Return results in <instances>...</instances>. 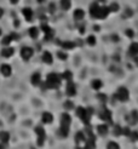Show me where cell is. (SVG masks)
Listing matches in <instances>:
<instances>
[{"mask_svg": "<svg viewBox=\"0 0 138 149\" xmlns=\"http://www.w3.org/2000/svg\"><path fill=\"white\" fill-rule=\"evenodd\" d=\"M61 7L63 10H69L70 9V0H61Z\"/></svg>", "mask_w": 138, "mask_h": 149, "instance_id": "25", "label": "cell"}, {"mask_svg": "<svg viewBox=\"0 0 138 149\" xmlns=\"http://www.w3.org/2000/svg\"><path fill=\"white\" fill-rule=\"evenodd\" d=\"M84 16H85L84 10L78 9V10H75V11H74V18L76 19V21H81V19L84 18Z\"/></svg>", "mask_w": 138, "mask_h": 149, "instance_id": "14", "label": "cell"}, {"mask_svg": "<svg viewBox=\"0 0 138 149\" xmlns=\"http://www.w3.org/2000/svg\"><path fill=\"white\" fill-rule=\"evenodd\" d=\"M97 130H98V133L101 136H105L107 133H108V126L107 125H99L97 127Z\"/></svg>", "mask_w": 138, "mask_h": 149, "instance_id": "21", "label": "cell"}, {"mask_svg": "<svg viewBox=\"0 0 138 149\" xmlns=\"http://www.w3.org/2000/svg\"><path fill=\"white\" fill-rule=\"evenodd\" d=\"M71 76H73V75H71V73H70L69 70H67V71H64V74L62 75V78H64V79H67V80L69 81V80H71Z\"/></svg>", "mask_w": 138, "mask_h": 149, "instance_id": "31", "label": "cell"}, {"mask_svg": "<svg viewBox=\"0 0 138 149\" xmlns=\"http://www.w3.org/2000/svg\"><path fill=\"white\" fill-rule=\"evenodd\" d=\"M108 10H109V12H115V11H117V10H119V5H117L116 3L110 4V6L108 7Z\"/></svg>", "mask_w": 138, "mask_h": 149, "instance_id": "28", "label": "cell"}, {"mask_svg": "<svg viewBox=\"0 0 138 149\" xmlns=\"http://www.w3.org/2000/svg\"><path fill=\"white\" fill-rule=\"evenodd\" d=\"M102 85H103V84H102V81L98 80V79H96V80L92 81V87H93L95 90H99L102 87Z\"/></svg>", "mask_w": 138, "mask_h": 149, "instance_id": "26", "label": "cell"}, {"mask_svg": "<svg viewBox=\"0 0 138 149\" xmlns=\"http://www.w3.org/2000/svg\"><path fill=\"white\" fill-rule=\"evenodd\" d=\"M43 61L45 63L51 64V63H52V55L46 51V52H44V55H43Z\"/></svg>", "mask_w": 138, "mask_h": 149, "instance_id": "20", "label": "cell"}, {"mask_svg": "<svg viewBox=\"0 0 138 149\" xmlns=\"http://www.w3.org/2000/svg\"><path fill=\"white\" fill-rule=\"evenodd\" d=\"M12 39H18V35L15 34V33H11L10 35H7V37H5V38L3 39L1 44H3V45H9L10 43L12 41Z\"/></svg>", "mask_w": 138, "mask_h": 149, "instance_id": "11", "label": "cell"}, {"mask_svg": "<svg viewBox=\"0 0 138 149\" xmlns=\"http://www.w3.org/2000/svg\"><path fill=\"white\" fill-rule=\"evenodd\" d=\"M29 35L32 37L33 39H37L38 37H39V30H38V28L37 27H32L29 29Z\"/></svg>", "mask_w": 138, "mask_h": 149, "instance_id": "22", "label": "cell"}, {"mask_svg": "<svg viewBox=\"0 0 138 149\" xmlns=\"http://www.w3.org/2000/svg\"><path fill=\"white\" fill-rule=\"evenodd\" d=\"M58 58H61V59H67V55L63 53V52H58Z\"/></svg>", "mask_w": 138, "mask_h": 149, "instance_id": "38", "label": "cell"}, {"mask_svg": "<svg viewBox=\"0 0 138 149\" xmlns=\"http://www.w3.org/2000/svg\"><path fill=\"white\" fill-rule=\"evenodd\" d=\"M67 95L69 97L71 96H75L76 95V89H75V85L71 83V80L68 81V85H67Z\"/></svg>", "mask_w": 138, "mask_h": 149, "instance_id": "10", "label": "cell"}, {"mask_svg": "<svg viewBox=\"0 0 138 149\" xmlns=\"http://www.w3.org/2000/svg\"><path fill=\"white\" fill-rule=\"evenodd\" d=\"M73 107H74V104L71 103V101H67L64 103V108H65V109H71Z\"/></svg>", "mask_w": 138, "mask_h": 149, "instance_id": "35", "label": "cell"}, {"mask_svg": "<svg viewBox=\"0 0 138 149\" xmlns=\"http://www.w3.org/2000/svg\"><path fill=\"white\" fill-rule=\"evenodd\" d=\"M13 52H15V50L12 47H6L1 51V56L3 57H11V56L13 55Z\"/></svg>", "mask_w": 138, "mask_h": 149, "instance_id": "18", "label": "cell"}, {"mask_svg": "<svg viewBox=\"0 0 138 149\" xmlns=\"http://www.w3.org/2000/svg\"><path fill=\"white\" fill-rule=\"evenodd\" d=\"M114 130H115V131H114V135H115V136H119V135H121V133H122V128H121L120 126H117V125L115 126Z\"/></svg>", "mask_w": 138, "mask_h": 149, "instance_id": "33", "label": "cell"}, {"mask_svg": "<svg viewBox=\"0 0 138 149\" xmlns=\"http://www.w3.org/2000/svg\"><path fill=\"white\" fill-rule=\"evenodd\" d=\"M132 15H133V11H132L131 9H126V10H125V15H124V17H131Z\"/></svg>", "mask_w": 138, "mask_h": 149, "instance_id": "34", "label": "cell"}, {"mask_svg": "<svg viewBox=\"0 0 138 149\" xmlns=\"http://www.w3.org/2000/svg\"><path fill=\"white\" fill-rule=\"evenodd\" d=\"M35 133L38 135V146H43L44 144V141H45V131H44V128L43 127H35Z\"/></svg>", "mask_w": 138, "mask_h": 149, "instance_id": "5", "label": "cell"}, {"mask_svg": "<svg viewBox=\"0 0 138 149\" xmlns=\"http://www.w3.org/2000/svg\"><path fill=\"white\" fill-rule=\"evenodd\" d=\"M3 13H4V11H3V9H1V7H0V18H1V17H3Z\"/></svg>", "mask_w": 138, "mask_h": 149, "instance_id": "41", "label": "cell"}, {"mask_svg": "<svg viewBox=\"0 0 138 149\" xmlns=\"http://www.w3.org/2000/svg\"><path fill=\"white\" fill-rule=\"evenodd\" d=\"M50 11H51V12L55 11V6H53V5H51V6H50Z\"/></svg>", "mask_w": 138, "mask_h": 149, "instance_id": "40", "label": "cell"}, {"mask_svg": "<svg viewBox=\"0 0 138 149\" xmlns=\"http://www.w3.org/2000/svg\"><path fill=\"white\" fill-rule=\"evenodd\" d=\"M87 44L91 45V46H93L96 44V38L93 37V35H90V37L87 38Z\"/></svg>", "mask_w": 138, "mask_h": 149, "instance_id": "30", "label": "cell"}, {"mask_svg": "<svg viewBox=\"0 0 138 149\" xmlns=\"http://www.w3.org/2000/svg\"><path fill=\"white\" fill-rule=\"evenodd\" d=\"M122 133H124V135H126V136H130V133H131L130 128H129V127H125V128H122Z\"/></svg>", "mask_w": 138, "mask_h": 149, "instance_id": "37", "label": "cell"}, {"mask_svg": "<svg viewBox=\"0 0 138 149\" xmlns=\"http://www.w3.org/2000/svg\"><path fill=\"white\" fill-rule=\"evenodd\" d=\"M97 97H98L99 100H102L103 102H105V101H107V97H105L104 95H102V94H98V95H97Z\"/></svg>", "mask_w": 138, "mask_h": 149, "instance_id": "39", "label": "cell"}, {"mask_svg": "<svg viewBox=\"0 0 138 149\" xmlns=\"http://www.w3.org/2000/svg\"><path fill=\"white\" fill-rule=\"evenodd\" d=\"M116 98L121 101V102H126L127 100H129V97H130V94H129V91H127L126 87H119L116 91Z\"/></svg>", "mask_w": 138, "mask_h": 149, "instance_id": "4", "label": "cell"}, {"mask_svg": "<svg viewBox=\"0 0 138 149\" xmlns=\"http://www.w3.org/2000/svg\"><path fill=\"white\" fill-rule=\"evenodd\" d=\"M62 47L70 50V49H74L75 47V44L71 43V41H64V43H62Z\"/></svg>", "mask_w": 138, "mask_h": 149, "instance_id": "27", "label": "cell"}, {"mask_svg": "<svg viewBox=\"0 0 138 149\" xmlns=\"http://www.w3.org/2000/svg\"><path fill=\"white\" fill-rule=\"evenodd\" d=\"M61 85V76L55 74V73H51L47 75V80H46V87L49 89H58Z\"/></svg>", "mask_w": 138, "mask_h": 149, "instance_id": "2", "label": "cell"}, {"mask_svg": "<svg viewBox=\"0 0 138 149\" xmlns=\"http://www.w3.org/2000/svg\"><path fill=\"white\" fill-rule=\"evenodd\" d=\"M0 71H1L3 75L10 76V75H11V67H10L9 64H3L1 68H0Z\"/></svg>", "mask_w": 138, "mask_h": 149, "instance_id": "12", "label": "cell"}, {"mask_svg": "<svg viewBox=\"0 0 138 149\" xmlns=\"http://www.w3.org/2000/svg\"><path fill=\"white\" fill-rule=\"evenodd\" d=\"M32 84H33L34 86H37V85L40 84V74H39V73L33 74V76H32Z\"/></svg>", "mask_w": 138, "mask_h": 149, "instance_id": "23", "label": "cell"}, {"mask_svg": "<svg viewBox=\"0 0 138 149\" xmlns=\"http://www.w3.org/2000/svg\"><path fill=\"white\" fill-rule=\"evenodd\" d=\"M43 121L45 124H51V122L53 121V116L51 113H44L43 114Z\"/></svg>", "mask_w": 138, "mask_h": 149, "instance_id": "16", "label": "cell"}, {"mask_svg": "<svg viewBox=\"0 0 138 149\" xmlns=\"http://www.w3.org/2000/svg\"><path fill=\"white\" fill-rule=\"evenodd\" d=\"M127 121L130 122L131 125H135V124H137L138 122V112L137 110H132L131 113H130V115L127 116Z\"/></svg>", "mask_w": 138, "mask_h": 149, "instance_id": "9", "label": "cell"}, {"mask_svg": "<svg viewBox=\"0 0 138 149\" xmlns=\"http://www.w3.org/2000/svg\"><path fill=\"white\" fill-rule=\"evenodd\" d=\"M126 35H127V37H129V38H133V30H132V29H127L126 30Z\"/></svg>", "mask_w": 138, "mask_h": 149, "instance_id": "36", "label": "cell"}, {"mask_svg": "<svg viewBox=\"0 0 138 149\" xmlns=\"http://www.w3.org/2000/svg\"><path fill=\"white\" fill-rule=\"evenodd\" d=\"M9 140H10V135H9V132H6V131H1L0 132V141H1V143H6L9 142Z\"/></svg>", "mask_w": 138, "mask_h": 149, "instance_id": "19", "label": "cell"}, {"mask_svg": "<svg viewBox=\"0 0 138 149\" xmlns=\"http://www.w3.org/2000/svg\"><path fill=\"white\" fill-rule=\"evenodd\" d=\"M135 62H136V64L138 65V57H136V58H135Z\"/></svg>", "mask_w": 138, "mask_h": 149, "instance_id": "42", "label": "cell"}, {"mask_svg": "<svg viewBox=\"0 0 138 149\" xmlns=\"http://www.w3.org/2000/svg\"><path fill=\"white\" fill-rule=\"evenodd\" d=\"M129 137L131 138V141H133V142L137 141L138 140V132H131Z\"/></svg>", "mask_w": 138, "mask_h": 149, "instance_id": "32", "label": "cell"}, {"mask_svg": "<svg viewBox=\"0 0 138 149\" xmlns=\"http://www.w3.org/2000/svg\"><path fill=\"white\" fill-rule=\"evenodd\" d=\"M109 13V10L108 7L105 6H99L98 11H97V15H96V18H101V19H104Z\"/></svg>", "mask_w": 138, "mask_h": 149, "instance_id": "6", "label": "cell"}, {"mask_svg": "<svg viewBox=\"0 0 138 149\" xmlns=\"http://www.w3.org/2000/svg\"><path fill=\"white\" fill-rule=\"evenodd\" d=\"M33 49H30V47H23L22 50H21V56H22V58L24 59V61H28L30 57L33 56Z\"/></svg>", "mask_w": 138, "mask_h": 149, "instance_id": "7", "label": "cell"}, {"mask_svg": "<svg viewBox=\"0 0 138 149\" xmlns=\"http://www.w3.org/2000/svg\"><path fill=\"white\" fill-rule=\"evenodd\" d=\"M98 9H99V5L97 4V3L91 4V6H90V13H91L92 17L96 18V15H97V11H98Z\"/></svg>", "mask_w": 138, "mask_h": 149, "instance_id": "15", "label": "cell"}, {"mask_svg": "<svg viewBox=\"0 0 138 149\" xmlns=\"http://www.w3.org/2000/svg\"><path fill=\"white\" fill-rule=\"evenodd\" d=\"M22 12H23V16L25 17V19H27V21H30V19L33 18V11H32V9L24 7V9L22 10Z\"/></svg>", "mask_w": 138, "mask_h": 149, "instance_id": "13", "label": "cell"}, {"mask_svg": "<svg viewBox=\"0 0 138 149\" xmlns=\"http://www.w3.org/2000/svg\"><path fill=\"white\" fill-rule=\"evenodd\" d=\"M107 149H120V147L115 142H109L108 146H107Z\"/></svg>", "mask_w": 138, "mask_h": 149, "instance_id": "29", "label": "cell"}, {"mask_svg": "<svg viewBox=\"0 0 138 149\" xmlns=\"http://www.w3.org/2000/svg\"><path fill=\"white\" fill-rule=\"evenodd\" d=\"M0 34H1V29H0Z\"/></svg>", "mask_w": 138, "mask_h": 149, "instance_id": "44", "label": "cell"}, {"mask_svg": "<svg viewBox=\"0 0 138 149\" xmlns=\"http://www.w3.org/2000/svg\"><path fill=\"white\" fill-rule=\"evenodd\" d=\"M75 141L78 144H80L81 142H85V136H84V133L83 132H78L75 135Z\"/></svg>", "mask_w": 138, "mask_h": 149, "instance_id": "24", "label": "cell"}, {"mask_svg": "<svg viewBox=\"0 0 138 149\" xmlns=\"http://www.w3.org/2000/svg\"><path fill=\"white\" fill-rule=\"evenodd\" d=\"M11 1H12V3H13V4H16V3H17V1H18V0H11Z\"/></svg>", "mask_w": 138, "mask_h": 149, "instance_id": "43", "label": "cell"}, {"mask_svg": "<svg viewBox=\"0 0 138 149\" xmlns=\"http://www.w3.org/2000/svg\"><path fill=\"white\" fill-rule=\"evenodd\" d=\"M70 122H71V118L69 116V114H67V113L62 114V116H61V135L63 137L68 136Z\"/></svg>", "mask_w": 138, "mask_h": 149, "instance_id": "1", "label": "cell"}, {"mask_svg": "<svg viewBox=\"0 0 138 149\" xmlns=\"http://www.w3.org/2000/svg\"><path fill=\"white\" fill-rule=\"evenodd\" d=\"M99 116H101L103 120L108 121V122H111V114H110V112L105 107L102 108V112L99 113Z\"/></svg>", "mask_w": 138, "mask_h": 149, "instance_id": "8", "label": "cell"}, {"mask_svg": "<svg viewBox=\"0 0 138 149\" xmlns=\"http://www.w3.org/2000/svg\"><path fill=\"white\" fill-rule=\"evenodd\" d=\"M92 108H89V109H85L83 107H79L78 109H76V115H78L81 120L84 121L85 125L89 124V120H90V116L92 115Z\"/></svg>", "mask_w": 138, "mask_h": 149, "instance_id": "3", "label": "cell"}, {"mask_svg": "<svg viewBox=\"0 0 138 149\" xmlns=\"http://www.w3.org/2000/svg\"><path fill=\"white\" fill-rule=\"evenodd\" d=\"M129 52H130V55H132V56H137V55H138V43H132V44H131Z\"/></svg>", "mask_w": 138, "mask_h": 149, "instance_id": "17", "label": "cell"}]
</instances>
